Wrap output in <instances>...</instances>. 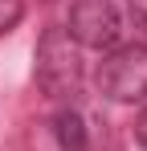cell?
Segmentation results:
<instances>
[{"label": "cell", "mask_w": 147, "mask_h": 151, "mask_svg": "<svg viewBox=\"0 0 147 151\" xmlns=\"http://www.w3.org/2000/svg\"><path fill=\"white\" fill-rule=\"evenodd\" d=\"M37 86L45 98H74L82 90V45L66 29H45L37 45Z\"/></svg>", "instance_id": "1"}, {"label": "cell", "mask_w": 147, "mask_h": 151, "mask_svg": "<svg viewBox=\"0 0 147 151\" xmlns=\"http://www.w3.org/2000/svg\"><path fill=\"white\" fill-rule=\"evenodd\" d=\"M98 90L115 102H143L147 98V45H119L98 65Z\"/></svg>", "instance_id": "2"}, {"label": "cell", "mask_w": 147, "mask_h": 151, "mask_svg": "<svg viewBox=\"0 0 147 151\" xmlns=\"http://www.w3.org/2000/svg\"><path fill=\"white\" fill-rule=\"evenodd\" d=\"M119 8L110 0H74L70 4V33L86 49H106L119 41Z\"/></svg>", "instance_id": "3"}, {"label": "cell", "mask_w": 147, "mask_h": 151, "mask_svg": "<svg viewBox=\"0 0 147 151\" xmlns=\"http://www.w3.org/2000/svg\"><path fill=\"white\" fill-rule=\"evenodd\" d=\"M53 135H57V147L61 151H86L90 147V135H86V123L78 110H61L53 119Z\"/></svg>", "instance_id": "4"}, {"label": "cell", "mask_w": 147, "mask_h": 151, "mask_svg": "<svg viewBox=\"0 0 147 151\" xmlns=\"http://www.w3.org/2000/svg\"><path fill=\"white\" fill-rule=\"evenodd\" d=\"M21 17H24V0H0V37L21 25Z\"/></svg>", "instance_id": "5"}, {"label": "cell", "mask_w": 147, "mask_h": 151, "mask_svg": "<svg viewBox=\"0 0 147 151\" xmlns=\"http://www.w3.org/2000/svg\"><path fill=\"white\" fill-rule=\"evenodd\" d=\"M131 4V17H135V25L147 29V0H127Z\"/></svg>", "instance_id": "6"}, {"label": "cell", "mask_w": 147, "mask_h": 151, "mask_svg": "<svg viewBox=\"0 0 147 151\" xmlns=\"http://www.w3.org/2000/svg\"><path fill=\"white\" fill-rule=\"evenodd\" d=\"M135 135H139V147L147 151V106H143V114H139V123H135Z\"/></svg>", "instance_id": "7"}]
</instances>
